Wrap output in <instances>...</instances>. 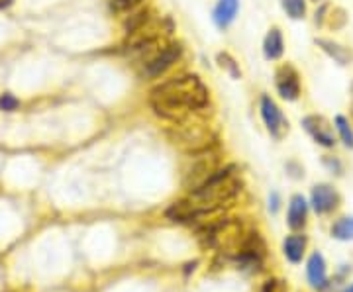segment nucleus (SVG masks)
<instances>
[{
	"label": "nucleus",
	"mask_w": 353,
	"mask_h": 292,
	"mask_svg": "<svg viewBox=\"0 0 353 292\" xmlns=\"http://www.w3.org/2000/svg\"><path fill=\"white\" fill-rule=\"evenodd\" d=\"M155 114L171 124L199 116L208 106V89L196 75H179L157 85L150 94Z\"/></svg>",
	"instance_id": "obj_1"
},
{
	"label": "nucleus",
	"mask_w": 353,
	"mask_h": 292,
	"mask_svg": "<svg viewBox=\"0 0 353 292\" xmlns=\"http://www.w3.org/2000/svg\"><path fill=\"white\" fill-rule=\"evenodd\" d=\"M241 191V180L236 173V167L230 165L220 169L208 182H204L199 191L190 192L189 204L196 210L201 220L220 214Z\"/></svg>",
	"instance_id": "obj_2"
},
{
	"label": "nucleus",
	"mask_w": 353,
	"mask_h": 292,
	"mask_svg": "<svg viewBox=\"0 0 353 292\" xmlns=\"http://www.w3.org/2000/svg\"><path fill=\"white\" fill-rule=\"evenodd\" d=\"M218 171H220V157L212 147L189 153L187 163L183 165V187L190 192L199 191Z\"/></svg>",
	"instance_id": "obj_3"
},
{
	"label": "nucleus",
	"mask_w": 353,
	"mask_h": 292,
	"mask_svg": "<svg viewBox=\"0 0 353 292\" xmlns=\"http://www.w3.org/2000/svg\"><path fill=\"white\" fill-rule=\"evenodd\" d=\"M167 134L173 141V145L181 147L187 153H196L212 147V132L196 116H192L185 122L173 124V127Z\"/></svg>",
	"instance_id": "obj_4"
},
{
	"label": "nucleus",
	"mask_w": 353,
	"mask_h": 292,
	"mask_svg": "<svg viewBox=\"0 0 353 292\" xmlns=\"http://www.w3.org/2000/svg\"><path fill=\"white\" fill-rule=\"evenodd\" d=\"M181 55H183L181 43H165L163 50L159 51L150 63L141 67V73L148 79H157L163 75L165 71H169L181 59Z\"/></svg>",
	"instance_id": "obj_5"
},
{
	"label": "nucleus",
	"mask_w": 353,
	"mask_h": 292,
	"mask_svg": "<svg viewBox=\"0 0 353 292\" xmlns=\"http://www.w3.org/2000/svg\"><path fill=\"white\" fill-rule=\"evenodd\" d=\"M261 118H263L265 126H267V132L275 138V140H281L285 136V132H289V122L287 118L283 116L281 108H279L275 101L271 96H261Z\"/></svg>",
	"instance_id": "obj_6"
},
{
	"label": "nucleus",
	"mask_w": 353,
	"mask_h": 292,
	"mask_svg": "<svg viewBox=\"0 0 353 292\" xmlns=\"http://www.w3.org/2000/svg\"><path fill=\"white\" fill-rule=\"evenodd\" d=\"M275 85H277L279 94L285 101H296L301 96V81L299 73L292 65H281L275 73Z\"/></svg>",
	"instance_id": "obj_7"
},
{
	"label": "nucleus",
	"mask_w": 353,
	"mask_h": 292,
	"mask_svg": "<svg viewBox=\"0 0 353 292\" xmlns=\"http://www.w3.org/2000/svg\"><path fill=\"white\" fill-rule=\"evenodd\" d=\"M304 129L312 136V140L324 147H334L336 145V136H334V127L330 126V122L324 116H306L303 120Z\"/></svg>",
	"instance_id": "obj_8"
},
{
	"label": "nucleus",
	"mask_w": 353,
	"mask_h": 292,
	"mask_svg": "<svg viewBox=\"0 0 353 292\" xmlns=\"http://www.w3.org/2000/svg\"><path fill=\"white\" fill-rule=\"evenodd\" d=\"M310 202H312L316 214H328V212L338 208L340 194L330 185H316L312 189V194H310Z\"/></svg>",
	"instance_id": "obj_9"
},
{
	"label": "nucleus",
	"mask_w": 353,
	"mask_h": 292,
	"mask_svg": "<svg viewBox=\"0 0 353 292\" xmlns=\"http://www.w3.org/2000/svg\"><path fill=\"white\" fill-rule=\"evenodd\" d=\"M306 275H308V282L316 291H322L328 286V275H326V263L324 257L320 253H312L306 265Z\"/></svg>",
	"instance_id": "obj_10"
},
{
	"label": "nucleus",
	"mask_w": 353,
	"mask_h": 292,
	"mask_svg": "<svg viewBox=\"0 0 353 292\" xmlns=\"http://www.w3.org/2000/svg\"><path fill=\"white\" fill-rule=\"evenodd\" d=\"M240 8V0H218L212 12V20L220 30H226L228 25L236 20V14Z\"/></svg>",
	"instance_id": "obj_11"
},
{
	"label": "nucleus",
	"mask_w": 353,
	"mask_h": 292,
	"mask_svg": "<svg viewBox=\"0 0 353 292\" xmlns=\"http://www.w3.org/2000/svg\"><path fill=\"white\" fill-rule=\"evenodd\" d=\"M306 214H308V204L304 200V196L294 194L290 198L289 214H287V222H289L290 229H303L306 224Z\"/></svg>",
	"instance_id": "obj_12"
},
{
	"label": "nucleus",
	"mask_w": 353,
	"mask_h": 292,
	"mask_svg": "<svg viewBox=\"0 0 353 292\" xmlns=\"http://www.w3.org/2000/svg\"><path fill=\"white\" fill-rule=\"evenodd\" d=\"M285 51V43H283V34L279 28H271L269 34L265 36L263 41V55L269 59V61H275V59H281Z\"/></svg>",
	"instance_id": "obj_13"
},
{
	"label": "nucleus",
	"mask_w": 353,
	"mask_h": 292,
	"mask_svg": "<svg viewBox=\"0 0 353 292\" xmlns=\"http://www.w3.org/2000/svg\"><path fill=\"white\" fill-rule=\"evenodd\" d=\"M306 243H308V240H306V236H303V233H292V236H289L285 240L283 251H285V257L289 259L290 263H299L303 259Z\"/></svg>",
	"instance_id": "obj_14"
},
{
	"label": "nucleus",
	"mask_w": 353,
	"mask_h": 292,
	"mask_svg": "<svg viewBox=\"0 0 353 292\" xmlns=\"http://www.w3.org/2000/svg\"><path fill=\"white\" fill-rule=\"evenodd\" d=\"M316 43L322 48V50L328 53L330 57H334L336 61L340 65H347L350 63V59H352V53L345 50V48H341L338 43H334V41H330V39H316Z\"/></svg>",
	"instance_id": "obj_15"
},
{
	"label": "nucleus",
	"mask_w": 353,
	"mask_h": 292,
	"mask_svg": "<svg viewBox=\"0 0 353 292\" xmlns=\"http://www.w3.org/2000/svg\"><path fill=\"white\" fill-rule=\"evenodd\" d=\"M332 236L340 242H350L353 240V218H340L332 226Z\"/></svg>",
	"instance_id": "obj_16"
},
{
	"label": "nucleus",
	"mask_w": 353,
	"mask_h": 292,
	"mask_svg": "<svg viewBox=\"0 0 353 292\" xmlns=\"http://www.w3.org/2000/svg\"><path fill=\"white\" fill-rule=\"evenodd\" d=\"M334 124H336V129H338V134H340L343 145L353 149V127L352 124H350V120H347L345 116H336V122H334Z\"/></svg>",
	"instance_id": "obj_17"
},
{
	"label": "nucleus",
	"mask_w": 353,
	"mask_h": 292,
	"mask_svg": "<svg viewBox=\"0 0 353 292\" xmlns=\"http://www.w3.org/2000/svg\"><path fill=\"white\" fill-rule=\"evenodd\" d=\"M281 4L292 20H303L306 14V0H281Z\"/></svg>",
	"instance_id": "obj_18"
},
{
	"label": "nucleus",
	"mask_w": 353,
	"mask_h": 292,
	"mask_svg": "<svg viewBox=\"0 0 353 292\" xmlns=\"http://www.w3.org/2000/svg\"><path fill=\"white\" fill-rule=\"evenodd\" d=\"M141 2H143V0H110V8L118 14L132 12V10L138 8Z\"/></svg>",
	"instance_id": "obj_19"
},
{
	"label": "nucleus",
	"mask_w": 353,
	"mask_h": 292,
	"mask_svg": "<svg viewBox=\"0 0 353 292\" xmlns=\"http://www.w3.org/2000/svg\"><path fill=\"white\" fill-rule=\"evenodd\" d=\"M218 63H220L222 69H228V71H230V75L234 76V79H240L241 76L240 67L236 65V61H234L228 53H220V55H218Z\"/></svg>",
	"instance_id": "obj_20"
},
{
	"label": "nucleus",
	"mask_w": 353,
	"mask_h": 292,
	"mask_svg": "<svg viewBox=\"0 0 353 292\" xmlns=\"http://www.w3.org/2000/svg\"><path fill=\"white\" fill-rule=\"evenodd\" d=\"M20 106V101L16 98V96H12V94H2L0 96V110H4V112H14L16 108Z\"/></svg>",
	"instance_id": "obj_21"
},
{
	"label": "nucleus",
	"mask_w": 353,
	"mask_h": 292,
	"mask_svg": "<svg viewBox=\"0 0 353 292\" xmlns=\"http://www.w3.org/2000/svg\"><path fill=\"white\" fill-rule=\"evenodd\" d=\"M261 292H287V284L279 279H269L263 284Z\"/></svg>",
	"instance_id": "obj_22"
},
{
	"label": "nucleus",
	"mask_w": 353,
	"mask_h": 292,
	"mask_svg": "<svg viewBox=\"0 0 353 292\" xmlns=\"http://www.w3.org/2000/svg\"><path fill=\"white\" fill-rule=\"evenodd\" d=\"M10 4H12V0H0V10L2 8H8Z\"/></svg>",
	"instance_id": "obj_23"
},
{
	"label": "nucleus",
	"mask_w": 353,
	"mask_h": 292,
	"mask_svg": "<svg viewBox=\"0 0 353 292\" xmlns=\"http://www.w3.org/2000/svg\"><path fill=\"white\" fill-rule=\"evenodd\" d=\"M343 292H353V284H352V286H350V289H345V291H343Z\"/></svg>",
	"instance_id": "obj_24"
},
{
	"label": "nucleus",
	"mask_w": 353,
	"mask_h": 292,
	"mask_svg": "<svg viewBox=\"0 0 353 292\" xmlns=\"http://www.w3.org/2000/svg\"><path fill=\"white\" fill-rule=\"evenodd\" d=\"M352 118H353V106H352Z\"/></svg>",
	"instance_id": "obj_25"
}]
</instances>
